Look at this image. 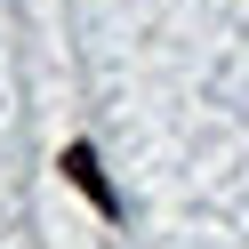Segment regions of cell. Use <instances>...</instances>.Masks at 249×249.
Listing matches in <instances>:
<instances>
[{
    "label": "cell",
    "mask_w": 249,
    "mask_h": 249,
    "mask_svg": "<svg viewBox=\"0 0 249 249\" xmlns=\"http://www.w3.org/2000/svg\"><path fill=\"white\" fill-rule=\"evenodd\" d=\"M65 177H72V185H81V193H89V201H97V209H105V217H113V209H121V201H113V185H105V169H97V153H89V145H65Z\"/></svg>",
    "instance_id": "cell-1"
}]
</instances>
